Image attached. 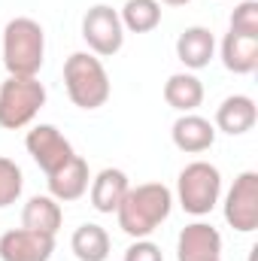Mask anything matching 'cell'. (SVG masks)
Returning <instances> with one entry per match:
<instances>
[{
  "mask_svg": "<svg viewBox=\"0 0 258 261\" xmlns=\"http://www.w3.org/2000/svg\"><path fill=\"white\" fill-rule=\"evenodd\" d=\"M161 6H186V3H192V0H158Z\"/></svg>",
  "mask_w": 258,
  "mask_h": 261,
  "instance_id": "cell-24",
  "label": "cell"
},
{
  "mask_svg": "<svg viewBox=\"0 0 258 261\" xmlns=\"http://www.w3.org/2000/svg\"><path fill=\"white\" fill-rule=\"evenodd\" d=\"M170 210H173V192L164 182H143L137 189H128L125 200L116 210V219L128 237L143 240L167 222Z\"/></svg>",
  "mask_w": 258,
  "mask_h": 261,
  "instance_id": "cell-1",
  "label": "cell"
},
{
  "mask_svg": "<svg viewBox=\"0 0 258 261\" xmlns=\"http://www.w3.org/2000/svg\"><path fill=\"white\" fill-rule=\"evenodd\" d=\"M24 149H28V155L34 158V164L46 176L55 173L58 167H64L67 161L76 155L70 140L55 125H34L28 130V137H24Z\"/></svg>",
  "mask_w": 258,
  "mask_h": 261,
  "instance_id": "cell-8",
  "label": "cell"
},
{
  "mask_svg": "<svg viewBox=\"0 0 258 261\" xmlns=\"http://www.w3.org/2000/svg\"><path fill=\"white\" fill-rule=\"evenodd\" d=\"M225 222L240 231V234H252L258 228V173L255 170H243L234 186L225 195Z\"/></svg>",
  "mask_w": 258,
  "mask_h": 261,
  "instance_id": "cell-7",
  "label": "cell"
},
{
  "mask_svg": "<svg viewBox=\"0 0 258 261\" xmlns=\"http://www.w3.org/2000/svg\"><path fill=\"white\" fill-rule=\"evenodd\" d=\"M231 31L243 37H258V0H240L231 12Z\"/></svg>",
  "mask_w": 258,
  "mask_h": 261,
  "instance_id": "cell-22",
  "label": "cell"
},
{
  "mask_svg": "<svg viewBox=\"0 0 258 261\" xmlns=\"http://www.w3.org/2000/svg\"><path fill=\"white\" fill-rule=\"evenodd\" d=\"M0 55L9 76H37L46 61V31L40 21L18 15L9 18L0 40Z\"/></svg>",
  "mask_w": 258,
  "mask_h": 261,
  "instance_id": "cell-2",
  "label": "cell"
},
{
  "mask_svg": "<svg viewBox=\"0 0 258 261\" xmlns=\"http://www.w3.org/2000/svg\"><path fill=\"white\" fill-rule=\"evenodd\" d=\"M131 182L128 173L119 167H104L94 179H91V206L104 216H113L119 210V203L125 200Z\"/></svg>",
  "mask_w": 258,
  "mask_h": 261,
  "instance_id": "cell-15",
  "label": "cell"
},
{
  "mask_svg": "<svg viewBox=\"0 0 258 261\" xmlns=\"http://www.w3.org/2000/svg\"><path fill=\"white\" fill-rule=\"evenodd\" d=\"M49 195L55 197L58 203H73L88 192L91 186V173H88V161L82 155H73L64 167H58L55 173L46 176Z\"/></svg>",
  "mask_w": 258,
  "mask_h": 261,
  "instance_id": "cell-11",
  "label": "cell"
},
{
  "mask_svg": "<svg viewBox=\"0 0 258 261\" xmlns=\"http://www.w3.org/2000/svg\"><path fill=\"white\" fill-rule=\"evenodd\" d=\"M219 261H222V258H219Z\"/></svg>",
  "mask_w": 258,
  "mask_h": 261,
  "instance_id": "cell-25",
  "label": "cell"
},
{
  "mask_svg": "<svg viewBox=\"0 0 258 261\" xmlns=\"http://www.w3.org/2000/svg\"><path fill=\"white\" fill-rule=\"evenodd\" d=\"M55 252V237L15 228L0 234V261H49Z\"/></svg>",
  "mask_w": 258,
  "mask_h": 261,
  "instance_id": "cell-9",
  "label": "cell"
},
{
  "mask_svg": "<svg viewBox=\"0 0 258 261\" xmlns=\"http://www.w3.org/2000/svg\"><path fill=\"white\" fill-rule=\"evenodd\" d=\"M216 55V37L210 28L203 24H192L176 37V58L186 64V70H203L210 67Z\"/></svg>",
  "mask_w": 258,
  "mask_h": 261,
  "instance_id": "cell-14",
  "label": "cell"
},
{
  "mask_svg": "<svg viewBox=\"0 0 258 261\" xmlns=\"http://www.w3.org/2000/svg\"><path fill=\"white\" fill-rule=\"evenodd\" d=\"M82 40L91 55L97 58H113L125 46V28L119 18V9L107 3H94L82 15Z\"/></svg>",
  "mask_w": 258,
  "mask_h": 261,
  "instance_id": "cell-6",
  "label": "cell"
},
{
  "mask_svg": "<svg viewBox=\"0 0 258 261\" xmlns=\"http://www.w3.org/2000/svg\"><path fill=\"white\" fill-rule=\"evenodd\" d=\"M164 103L176 113H194L203 103V82L194 73H173L164 82Z\"/></svg>",
  "mask_w": 258,
  "mask_h": 261,
  "instance_id": "cell-18",
  "label": "cell"
},
{
  "mask_svg": "<svg viewBox=\"0 0 258 261\" xmlns=\"http://www.w3.org/2000/svg\"><path fill=\"white\" fill-rule=\"evenodd\" d=\"M222 197V173L210 161H192L179 170L176 179V200L186 213L207 216Z\"/></svg>",
  "mask_w": 258,
  "mask_h": 261,
  "instance_id": "cell-5",
  "label": "cell"
},
{
  "mask_svg": "<svg viewBox=\"0 0 258 261\" xmlns=\"http://www.w3.org/2000/svg\"><path fill=\"white\" fill-rule=\"evenodd\" d=\"M61 225H64V210L52 195H34L21 210V228H28V231L58 237Z\"/></svg>",
  "mask_w": 258,
  "mask_h": 261,
  "instance_id": "cell-16",
  "label": "cell"
},
{
  "mask_svg": "<svg viewBox=\"0 0 258 261\" xmlns=\"http://www.w3.org/2000/svg\"><path fill=\"white\" fill-rule=\"evenodd\" d=\"M21 189H24V173L21 167L12 161V158H3L0 155V210L15 203L21 197Z\"/></svg>",
  "mask_w": 258,
  "mask_h": 261,
  "instance_id": "cell-21",
  "label": "cell"
},
{
  "mask_svg": "<svg viewBox=\"0 0 258 261\" xmlns=\"http://www.w3.org/2000/svg\"><path fill=\"white\" fill-rule=\"evenodd\" d=\"M255 122H258L255 100H252L249 94H231V97H225V100L219 103L213 128L222 130V134H228V137H240V134H246V130L255 128Z\"/></svg>",
  "mask_w": 258,
  "mask_h": 261,
  "instance_id": "cell-13",
  "label": "cell"
},
{
  "mask_svg": "<svg viewBox=\"0 0 258 261\" xmlns=\"http://www.w3.org/2000/svg\"><path fill=\"white\" fill-rule=\"evenodd\" d=\"M125 34H149L161 24V3L158 0H125L119 9Z\"/></svg>",
  "mask_w": 258,
  "mask_h": 261,
  "instance_id": "cell-20",
  "label": "cell"
},
{
  "mask_svg": "<svg viewBox=\"0 0 258 261\" xmlns=\"http://www.w3.org/2000/svg\"><path fill=\"white\" fill-rule=\"evenodd\" d=\"M122 261H164V252H161L158 243H152L149 237H143V240H134L125 249V258Z\"/></svg>",
  "mask_w": 258,
  "mask_h": 261,
  "instance_id": "cell-23",
  "label": "cell"
},
{
  "mask_svg": "<svg viewBox=\"0 0 258 261\" xmlns=\"http://www.w3.org/2000/svg\"><path fill=\"white\" fill-rule=\"evenodd\" d=\"M64 88L79 110H100L113 94L107 67L91 52H73L64 61Z\"/></svg>",
  "mask_w": 258,
  "mask_h": 261,
  "instance_id": "cell-3",
  "label": "cell"
},
{
  "mask_svg": "<svg viewBox=\"0 0 258 261\" xmlns=\"http://www.w3.org/2000/svg\"><path fill=\"white\" fill-rule=\"evenodd\" d=\"M222 234L210 222H192L176 237V261H219Z\"/></svg>",
  "mask_w": 258,
  "mask_h": 261,
  "instance_id": "cell-10",
  "label": "cell"
},
{
  "mask_svg": "<svg viewBox=\"0 0 258 261\" xmlns=\"http://www.w3.org/2000/svg\"><path fill=\"white\" fill-rule=\"evenodd\" d=\"M70 249H73V255L79 261H107L113 243H110L107 228H100V225H94V222H85V225H79V228L73 231Z\"/></svg>",
  "mask_w": 258,
  "mask_h": 261,
  "instance_id": "cell-19",
  "label": "cell"
},
{
  "mask_svg": "<svg viewBox=\"0 0 258 261\" xmlns=\"http://www.w3.org/2000/svg\"><path fill=\"white\" fill-rule=\"evenodd\" d=\"M216 134H219V130L213 128V122L203 119V116H197V113H183V116L173 122V128H170L173 146H176L179 152H186V155H200V152L213 149Z\"/></svg>",
  "mask_w": 258,
  "mask_h": 261,
  "instance_id": "cell-12",
  "label": "cell"
},
{
  "mask_svg": "<svg viewBox=\"0 0 258 261\" xmlns=\"http://www.w3.org/2000/svg\"><path fill=\"white\" fill-rule=\"evenodd\" d=\"M46 107V85L37 76H6L0 82V128H28Z\"/></svg>",
  "mask_w": 258,
  "mask_h": 261,
  "instance_id": "cell-4",
  "label": "cell"
},
{
  "mask_svg": "<svg viewBox=\"0 0 258 261\" xmlns=\"http://www.w3.org/2000/svg\"><path fill=\"white\" fill-rule=\"evenodd\" d=\"M219 52H222L225 70H231L237 76H249L258 70V37H243V34L228 31L222 37Z\"/></svg>",
  "mask_w": 258,
  "mask_h": 261,
  "instance_id": "cell-17",
  "label": "cell"
}]
</instances>
